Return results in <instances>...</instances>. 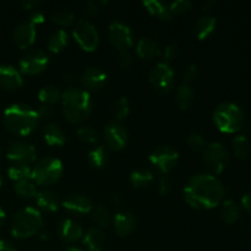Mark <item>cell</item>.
<instances>
[{"mask_svg":"<svg viewBox=\"0 0 251 251\" xmlns=\"http://www.w3.org/2000/svg\"><path fill=\"white\" fill-rule=\"evenodd\" d=\"M225 185L213 174L200 173L191 176L184 189L186 202L194 208L208 210L221 203L225 196Z\"/></svg>","mask_w":251,"mask_h":251,"instance_id":"1","label":"cell"},{"mask_svg":"<svg viewBox=\"0 0 251 251\" xmlns=\"http://www.w3.org/2000/svg\"><path fill=\"white\" fill-rule=\"evenodd\" d=\"M63 112L71 123H81L87 119L92 112V100L87 91L70 87L61 93Z\"/></svg>","mask_w":251,"mask_h":251,"instance_id":"2","label":"cell"},{"mask_svg":"<svg viewBox=\"0 0 251 251\" xmlns=\"http://www.w3.org/2000/svg\"><path fill=\"white\" fill-rule=\"evenodd\" d=\"M39 117L37 110L26 104H11L4 112V124L16 135H28L37 127Z\"/></svg>","mask_w":251,"mask_h":251,"instance_id":"3","label":"cell"},{"mask_svg":"<svg viewBox=\"0 0 251 251\" xmlns=\"http://www.w3.org/2000/svg\"><path fill=\"white\" fill-rule=\"evenodd\" d=\"M43 226V218L37 208L27 206L15 213L11 221V234L15 238H29L36 234Z\"/></svg>","mask_w":251,"mask_h":251,"instance_id":"4","label":"cell"},{"mask_svg":"<svg viewBox=\"0 0 251 251\" xmlns=\"http://www.w3.org/2000/svg\"><path fill=\"white\" fill-rule=\"evenodd\" d=\"M213 120L222 132L234 134L244 125V112L235 103H221L213 112Z\"/></svg>","mask_w":251,"mask_h":251,"instance_id":"5","label":"cell"},{"mask_svg":"<svg viewBox=\"0 0 251 251\" xmlns=\"http://www.w3.org/2000/svg\"><path fill=\"white\" fill-rule=\"evenodd\" d=\"M63 174V163L54 157L39 159L32 169V180L41 186H48L56 183Z\"/></svg>","mask_w":251,"mask_h":251,"instance_id":"6","label":"cell"},{"mask_svg":"<svg viewBox=\"0 0 251 251\" xmlns=\"http://www.w3.org/2000/svg\"><path fill=\"white\" fill-rule=\"evenodd\" d=\"M206 166L215 174L222 173L229 162V152L221 142H212L203 149Z\"/></svg>","mask_w":251,"mask_h":251,"instance_id":"7","label":"cell"},{"mask_svg":"<svg viewBox=\"0 0 251 251\" xmlns=\"http://www.w3.org/2000/svg\"><path fill=\"white\" fill-rule=\"evenodd\" d=\"M73 34L78 46L86 51H93L98 46L100 36L96 27L88 20H78L73 29Z\"/></svg>","mask_w":251,"mask_h":251,"instance_id":"8","label":"cell"},{"mask_svg":"<svg viewBox=\"0 0 251 251\" xmlns=\"http://www.w3.org/2000/svg\"><path fill=\"white\" fill-rule=\"evenodd\" d=\"M179 161V153L172 146H159L150 154V162L163 174L169 173Z\"/></svg>","mask_w":251,"mask_h":251,"instance_id":"9","label":"cell"},{"mask_svg":"<svg viewBox=\"0 0 251 251\" xmlns=\"http://www.w3.org/2000/svg\"><path fill=\"white\" fill-rule=\"evenodd\" d=\"M174 71L167 63H158L149 74V80L161 93H167L173 86Z\"/></svg>","mask_w":251,"mask_h":251,"instance_id":"10","label":"cell"},{"mask_svg":"<svg viewBox=\"0 0 251 251\" xmlns=\"http://www.w3.org/2000/svg\"><path fill=\"white\" fill-rule=\"evenodd\" d=\"M48 65V55L42 49H32L27 51L20 60V69L22 73L36 75L42 73Z\"/></svg>","mask_w":251,"mask_h":251,"instance_id":"11","label":"cell"},{"mask_svg":"<svg viewBox=\"0 0 251 251\" xmlns=\"http://www.w3.org/2000/svg\"><path fill=\"white\" fill-rule=\"evenodd\" d=\"M6 157L14 164H22V166H29L33 163L37 158V152L32 145L26 142L16 141L12 142L9 146L6 152Z\"/></svg>","mask_w":251,"mask_h":251,"instance_id":"12","label":"cell"},{"mask_svg":"<svg viewBox=\"0 0 251 251\" xmlns=\"http://www.w3.org/2000/svg\"><path fill=\"white\" fill-rule=\"evenodd\" d=\"M109 39L113 43V46L117 47L118 49L126 50L127 48L134 44V36L132 31L127 25L124 22L114 21L109 25Z\"/></svg>","mask_w":251,"mask_h":251,"instance_id":"13","label":"cell"},{"mask_svg":"<svg viewBox=\"0 0 251 251\" xmlns=\"http://www.w3.org/2000/svg\"><path fill=\"white\" fill-rule=\"evenodd\" d=\"M104 139L105 144H107V146L109 149L119 151V150L124 149L125 145H126L127 139H129V134H127L126 127L122 123L112 122L105 125Z\"/></svg>","mask_w":251,"mask_h":251,"instance_id":"14","label":"cell"},{"mask_svg":"<svg viewBox=\"0 0 251 251\" xmlns=\"http://www.w3.org/2000/svg\"><path fill=\"white\" fill-rule=\"evenodd\" d=\"M14 42L20 48H27L36 39V26L29 21H24L15 27L12 32Z\"/></svg>","mask_w":251,"mask_h":251,"instance_id":"15","label":"cell"},{"mask_svg":"<svg viewBox=\"0 0 251 251\" xmlns=\"http://www.w3.org/2000/svg\"><path fill=\"white\" fill-rule=\"evenodd\" d=\"M81 82L90 90H100L107 82V74L98 66H88L81 75Z\"/></svg>","mask_w":251,"mask_h":251,"instance_id":"16","label":"cell"},{"mask_svg":"<svg viewBox=\"0 0 251 251\" xmlns=\"http://www.w3.org/2000/svg\"><path fill=\"white\" fill-rule=\"evenodd\" d=\"M63 207L74 213H88L92 211V201L82 194H71L63 201Z\"/></svg>","mask_w":251,"mask_h":251,"instance_id":"17","label":"cell"},{"mask_svg":"<svg viewBox=\"0 0 251 251\" xmlns=\"http://www.w3.org/2000/svg\"><path fill=\"white\" fill-rule=\"evenodd\" d=\"M24 83L20 71H17L14 66L1 65L0 66V85L6 90H17Z\"/></svg>","mask_w":251,"mask_h":251,"instance_id":"18","label":"cell"},{"mask_svg":"<svg viewBox=\"0 0 251 251\" xmlns=\"http://www.w3.org/2000/svg\"><path fill=\"white\" fill-rule=\"evenodd\" d=\"M136 227V220L129 212H119L114 217V229L119 235H129Z\"/></svg>","mask_w":251,"mask_h":251,"instance_id":"19","label":"cell"},{"mask_svg":"<svg viewBox=\"0 0 251 251\" xmlns=\"http://www.w3.org/2000/svg\"><path fill=\"white\" fill-rule=\"evenodd\" d=\"M217 26V20L211 15H203L199 17L195 24V33L199 39H206L215 32Z\"/></svg>","mask_w":251,"mask_h":251,"instance_id":"20","label":"cell"},{"mask_svg":"<svg viewBox=\"0 0 251 251\" xmlns=\"http://www.w3.org/2000/svg\"><path fill=\"white\" fill-rule=\"evenodd\" d=\"M136 51L139 54V56H141L144 59L157 58L162 53L161 47L158 46V43L156 41H153V39L147 38V37H144V38L140 39L136 46Z\"/></svg>","mask_w":251,"mask_h":251,"instance_id":"21","label":"cell"},{"mask_svg":"<svg viewBox=\"0 0 251 251\" xmlns=\"http://www.w3.org/2000/svg\"><path fill=\"white\" fill-rule=\"evenodd\" d=\"M43 136L47 144L50 145V146H61V145L65 144L66 140L63 130L60 129L59 125L54 124V123H49L43 127Z\"/></svg>","mask_w":251,"mask_h":251,"instance_id":"22","label":"cell"},{"mask_svg":"<svg viewBox=\"0 0 251 251\" xmlns=\"http://www.w3.org/2000/svg\"><path fill=\"white\" fill-rule=\"evenodd\" d=\"M82 228L73 220H65L60 226V234L65 242L74 243L82 237Z\"/></svg>","mask_w":251,"mask_h":251,"instance_id":"23","label":"cell"},{"mask_svg":"<svg viewBox=\"0 0 251 251\" xmlns=\"http://www.w3.org/2000/svg\"><path fill=\"white\" fill-rule=\"evenodd\" d=\"M83 244L87 248V251H102L104 233L100 228H91L83 237Z\"/></svg>","mask_w":251,"mask_h":251,"instance_id":"24","label":"cell"},{"mask_svg":"<svg viewBox=\"0 0 251 251\" xmlns=\"http://www.w3.org/2000/svg\"><path fill=\"white\" fill-rule=\"evenodd\" d=\"M36 202L39 207L46 211H49V212L56 211L59 206L58 196L51 190H42L37 193Z\"/></svg>","mask_w":251,"mask_h":251,"instance_id":"25","label":"cell"},{"mask_svg":"<svg viewBox=\"0 0 251 251\" xmlns=\"http://www.w3.org/2000/svg\"><path fill=\"white\" fill-rule=\"evenodd\" d=\"M221 217L227 225L235 223L240 217V208L233 200H226L221 207Z\"/></svg>","mask_w":251,"mask_h":251,"instance_id":"26","label":"cell"},{"mask_svg":"<svg viewBox=\"0 0 251 251\" xmlns=\"http://www.w3.org/2000/svg\"><path fill=\"white\" fill-rule=\"evenodd\" d=\"M194 100H195V93L189 85L184 83L176 90V103L180 109H189L193 105Z\"/></svg>","mask_w":251,"mask_h":251,"instance_id":"27","label":"cell"},{"mask_svg":"<svg viewBox=\"0 0 251 251\" xmlns=\"http://www.w3.org/2000/svg\"><path fill=\"white\" fill-rule=\"evenodd\" d=\"M145 7L147 9V11L150 14L154 15L156 17L161 20H171L172 14L169 12V9L167 5H164L163 2L157 1V0H146V1L142 2Z\"/></svg>","mask_w":251,"mask_h":251,"instance_id":"28","label":"cell"},{"mask_svg":"<svg viewBox=\"0 0 251 251\" xmlns=\"http://www.w3.org/2000/svg\"><path fill=\"white\" fill-rule=\"evenodd\" d=\"M69 36L66 31L64 29H58V31L53 32L48 39V49L53 53H59L63 50L68 44Z\"/></svg>","mask_w":251,"mask_h":251,"instance_id":"29","label":"cell"},{"mask_svg":"<svg viewBox=\"0 0 251 251\" xmlns=\"http://www.w3.org/2000/svg\"><path fill=\"white\" fill-rule=\"evenodd\" d=\"M233 150L238 159H247L251 152L250 140L244 135H238L233 140Z\"/></svg>","mask_w":251,"mask_h":251,"instance_id":"30","label":"cell"},{"mask_svg":"<svg viewBox=\"0 0 251 251\" xmlns=\"http://www.w3.org/2000/svg\"><path fill=\"white\" fill-rule=\"evenodd\" d=\"M152 180H153V174L149 169H136L130 176V181L136 188H144V186L150 185L152 183Z\"/></svg>","mask_w":251,"mask_h":251,"instance_id":"31","label":"cell"},{"mask_svg":"<svg viewBox=\"0 0 251 251\" xmlns=\"http://www.w3.org/2000/svg\"><path fill=\"white\" fill-rule=\"evenodd\" d=\"M10 179L15 183L22 180H32V171L28 166H22V164H12L7 171Z\"/></svg>","mask_w":251,"mask_h":251,"instance_id":"32","label":"cell"},{"mask_svg":"<svg viewBox=\"0 0 251 251\" xmlns=\"http://www.w3.org/2000/svg\"><path fill=\"white\" fill-rule=\"evenodd\" d=\"M38 97L43 104L51 105L54 104V103L58 102L59 100H61V93L58 88L49 85V86H44L43 88H41V91L38 92Z\"/></svg>","mask_w":251,"mask_h":251,"instance_id":"33","label":"cell"},{"mask_svg":"<svg viewBox=\"0 0 251 251\" xmlns=\"http://www.w3.org/2000/svg\"><path fill=\"white\" fill-rule=\"evenodd\" d=\"M14 189L17 195L25 199L34 198L37 195V193H38L36 189V185H34L32 180L17 181V183H15Z\"/></svg>","mask_w":251,"mask_h":251,"instance_id":"34","label":"cell"},{"mask_svg":"<svg viewBox=\"0 0 251 251\" xmlns=\"http://www.w3.org/2000/svg\"><path fill=\"white\" fill-rule=\"evenodd\" d=\"M88 159H90V163L92 164L93 167L102 168V167H104L108 162L107 151H105L102 146L96 147L92 151H90V153H88Z\"/></svg>","mask_w":251,"mask_h":251,"instance_id":"35","label":"cell"},{"mask_svg":"<svg viewBox=\"0 0 251 251\" xmlns=\"http://www.w3.org/2000/svg\"><path fill=\"white\" fill-rule=\"evenodd\" d=\"M51 20L61 26H69L74 22V12L68 7H61L51 14Z\"/></svg>","mask_w":251,"mask_h":251,"instance_id":"36","label":"cell"},{"mask_svg":"<svg viewBox=\"0 0 251 251\" xmlns=\"http://www.w3.org/2000/svg\"><path fill=\"white\" fill-rule=\"evenodd\" d=\"M92 216L93 220L97 222V225H100V227H108L110 223V213L104 206L102 205H97L93 206L92 208Z\"/></svg>","mask_w":251,"mask_h":251,"instance_id":"37","label":"cell"},{"mask_svg":"<svg viewBox=\"0 0 251 251\" xmlns=\"http://www.w3.org/2000/svg\"><path fill=\"white\" fill-rule=\"evenodd\" d=\"M113 112H114V115L118 120L125 119L130 112L129 100L126 97H120L113 105Z\"/></svg>","mask_w":251,"mask_h":251,"instance_id":"38","label":"cell"},{"mask_svg":"<svg viewBox=\"0 0 251 251\" xmlns=\"http://www.w3.org/2000/svg\"><path fill=\"white\" fill-rule=\"evenodd\" d=\"M77 136L86 144H96L98 141L97 131L91 126H81L77 130Z\"/></svg>","mask_w":251,"mask_h":251,"instance_id":"39","label":"cell"},{"mask_svg":"<svg viewBox=\"0 0 251 251\" xmlns=\"http://www.w3.org/2000/svg\"><path fill=\"white\" fill-rule=\"evenodd\" d=\"M193 7V4L189 0H176V1L172 2L171 5L168 6L169 12L173 15H179V14H184V12L189 11V10Z\"/></svg>","mask_w":251,"mask_h":251,"instance_id":"40","label":"cell"},{"mask_svg":"<svg viewBox=\"0 0 251 251\" xmlns=\"http://www.w3.org/2000/svg\"><path fill=\"white\" fill-rule=\"evenodd\" d=\"M188 145L191 150H195V151H199V150H203L206 147V141L203 139L202 135L200 134H191L190 136L188 137Z\"/></svg>","mask_w":251,"mask_h":251,"instance_id":"41","label":"cell"},{"mask_svg":"<svg viewBox=\"0 0 251 251\" xmlns=\"http://www.w3.org/2000/svg\"><path fill=\"white\" fill-rule=\"evenodd\" d=\"M198 77V66L195 64H190V65L186 66V69L183 73V80L185 85H189L190 82H193L195 78Z\"/></svg>","mask_w":251,"mask_h":251,"instance_id":"42","label":"cell"},{"mask_svg":"<svg viewBox=\"0 0 251 251\" xmlns=\"http://www.w3.org/2000/svg\"><path fill=\"white\" fill-rule=\"evenodd\" d=\"M119 64L123 69H129L132 65V56L127 50H122L119 54Z\"/></svg>","mask_w":251,"mask_h":251,"instance_id":"43","label":"cell"},{"mask_svg":"<svg viewBox=\"0 0 251 251\" xmlns=\"http://www.w3.org/2000/svg\"><path fill=\"white\" fill-rule=\"evenodd\" d=\"M178 53H179L178 44L176 43L168 44V46L166 47V49H164V58H166L167 60H173V59L176 58Z\"/></svg>","mask_w":251,"mask_h":251,"instance_id":"44","label":"cell"},{"mask_svg":"<svg viewBox=\"0 0 251 251\" xmlns=\"http://www.w3.org/2000/svg\"><path fill=\"white\" fill-rule=\"evenodd\" d=\"M171 189H172L171 178L167 176H162V179L159 180V185H158L159 193H161L162 195H166V194H168L169 191H171Z\"/></svg>","mask_w":251,"mask_h":251,"instance_id":"45","label":"cell"},{"mask_svg":"<svg viewBox=\"0 0 251 251\" xmlns=\"http://www.w3.org/2000/svg\"><path fill=\"white\" fill-rule=\"evenodd\" d=\"M38 117L39 118H44V119H49V118L51 117V115L54 114V110H53V107L51 105H47V104H43L39 107L38 109Z\"/></svg>","mask_w":251,"mask_h":251,"instance_id":"46","label":"cell"},{"mask_svg":"<svg viewBox=\"0 0 251 251\" xmlns=\"http://www.w3.org/2000/svg\"><path fill=\"white\" fill-rule=\"evenodd\" d=\"M31 24H33L34 26L36 25H39V24H43L44 22V15L42 14L39 10H33V11L31 12V15H29V20H28Z\"/></svg>","mask_w":251,"mask_h":251,"instance_id":"47","label":"cell"},{"mask_svg":"<svg viewBox=\"0 0 251 251\" xmlns=\"http://www.w3.org/2000/svg\"><path fill=\"white\" fill-rule=\"evenodd\" d=\"M83 11H85L86 15L88 16H93L98 12V5L96 1H87L85 5H83Z\"/></svg>","mask_w":251,"mask_h":251,"instance_id":"48","label":"cell"},{"mask_svg":"<svg viewBox=\"0 0 251 251\" xmlns=\"http://www.w3.org/2000/svg\"><path fill=\"white\" fill-rule=\"evenodd\" d=\"M242 205L248 212L251 213V190L248 191L247 194H244L242 198Z\"/></svg>","mask_w":251,"mask_h":251,"instance_id":"49","label":"cell"},{"mask_svg":"<svg viewBox=\"0 0 251 251\" xmlns=\"http://www.w3.org/2000/svg\"><path fill=\"white\" fill-rule=\"evenodd\" d=\"M22 7L27 10H33L34 7H37L38 5H41V1H37V0H22L21 2Z\"/></svg>","mask_w":251,"mask_h":251,"instance_id":"50","label":"cell"},{"mask_svg":"<svg viewBox=\"0 0 251 251\" xmlns=\"http://www.w3.org/2000/svg\"><path fill=\"white\" fill-rule=\"evenodd\" d=\"M217 6V1L216 0H205V1L201 4V7H202L203 11H211L215 7Z\"/></svg>","mask_w":251,"mask_h":251,"instance_id":"51","label":"cell"},{"mask_svg":"<svg viewBox=\"0 0 251 251\" xmlns=\"http://www.w3.org/2000/svg\"><path fill=\"white\" fill-rule=\"evenodd\" d=\"M0 251H17L10 243L5 240H0Z\"/></svg>","mask_w":251,"mask_h":251,"instance_id":"52","label":"cell"},{"mask_svg":"<svg viewBox=\"0 0 251 251\" xmlns=\"http://www.w3.org/2000/svg\"><path fill=\"white\" fill-rule=\"evenodd\" d=\"M63 80L64 81H73L74 80V76L71 75V74L66 73V74H64V75H63Z\"/></svg>","mask_w":251,"mask_h":251,"instance_id":"53","label":"cell"},{"mask_svg":"<svg viewBox=\"0 0 251 251\" xmlns=\"http://www.w3.org/2000/svg\"><path fill=\"white\" fill-rule=\"evenodd\" d=\"M4 222H5V212L2 208H0V227H1Z\"/></svg>","mask_w":251,"mask_h":251,"instance_id":"54","label":"cell"},{"mask_svg":"<svg viewBox=\"0 0 251 251\" xmlns=\"http://www.w3.org/2000/svg\"><path fill=\"white\" fill-rule=\"evenodd\" d=\"M65 251H83V250L77 249V248H69V249H66Z\"/></svg>","mask_w":251,"mask_h":251,"instance_id":"55","label":"cell"},{"mask_svg":"<svg viewBox=\"0 0 251 251\" xmlns=\"http://www.w3.org/2000/svg\"><path fill=\"white\" fill-rule=\"evenodd\" d=\"M0 186H1V178H0Z\"/></svg>","mask_w":251,"mask_h":251,"instance_id":"56","label":"cell"}]
</instances>
